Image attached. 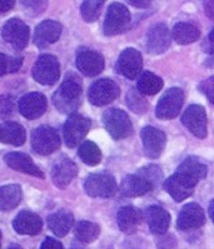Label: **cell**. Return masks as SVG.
Wrapping results in <instances>:
<instances>
[{
	"instance_id": "1",
	"label": "cell",
	"mask_w": 214,
	"mask_h": 249,
	"mask_svg": "<svg viewBox=\"0 0 214 249\" xmlns=\"http://www.w3.org/2000/svg\"><path fill=\"white\" fill-rule=\"evenodd\" d=\"M83 84L82 79L74 73H68L62 85L53 95L55 108L63 114H71L78 110L82 104Z\"/></svg>"
},
{
	"instance_id": "2",
	"label": "cell",
	"mask_w": 214,
	"mask_h": 249,
	"mask_svg": "<svg viewBox=\"0 0 214 249\" xmlns=\"http://www.w3.org/2000/svg\"><path fill=\"white\" fill-rule=\"evenodd\" d=\"M103 124L114 141L128 138L133 133L132 120L122 109H108L103 114Z\"/></svg>"
},
{
	"instance_id": "3",
	"label": "cell",
	"mask_w": 214,
	"mask_h": 249,
	"mask_svg": "<svg viewBox=\"0 0 214 249\" xmlns=\"http://www.w3.org/2000/svg\"><path fill=\"white\" fill-rule=\"evenodd\" d=\"M90 125L91 122L89 118H85L76 113H71L63 128L65 145L68 148L78 147L85 138V135L88 134Z\"/></svg>"
},
{
	"instance_id": "4",
	"label": "cell",
	"mask_w": 214,
	"mask_h": 249,
	"mask_svg": "<svg viewBox=\"0 0 214 249\" xmlns=\"http://www.w3.org/2000/svg\"><path fill=\"white\" fill-rule=\"evenodd\" d=\"M84 191L94 198H112L117 193V182L108 173L89 174L84 180Z\"/></svg>"
},
{
	"instance_id": "5",
	"label": "cell",
	"mask_w": 214,
	"mask_h": 249,
	"mask_svg": "<svg viewBox=\"0 0 214 249\" xmlns=\"http://www.w3.org/2000/svg\"><path fill=\"white\" fill-rule=\"evenodd\" d=\"M32 148L40 156H49L60 148V138L54 128L49 125L38 126L32 133Z\"/></svg>"
},
{
	"instance_id": "6",
	"label": "cell",
	"mask_w": 214,
	"mask_h": 249,
	"mask_svg": "<svg viewBox=\"0 0 214 249\" xmlns=\"http://www.w3.org/2000/svg\"><path fill=\"white\" fill-rule=\"evenodd\" d=\"M129 21L130 13L126 6L121 3L110 4L103 24V33L108 36H117L129 25Z\"/></svg>"
},
{
	"instance_id": "7",
	"label": "cell",
	"mask_w": 214,
	"mask_h": 249,
	"mask_svg": "<svg viewBox=\"0 0 214 249\" xmlns=\"http://www.w3.org/2000/svg\"><path fill=\"white\" fill-rule=\"evenodd\" d=\"M33 76L43 85H54L60 76L58 59L50 54L40 55L33 68Z\"/></svg>"
},
{
	"instance_id": "8",
	"label": "cell",
	"mask_w": 214,
	"mask_h": 249,
	"mask_svg": "<svg viewBox=\"0 0 214 249\" xmlns=\"http://www.w3.org/2000/svg\"><path fill=\"white\" fill-rule=\"evenodd\" d=\"M184 103V91L180 88H170L158 102L156 109L157 118L161 120H169L176 118Z\"/></svg>"
},
{
	"instance_id": "9",
	"label": "cell",
	"mask_w": 214,
	"mask_h": 249,
	"mask_svg": "<svg viewBox=\"0 0 214 249\" xmlns=\"http://www.w3.org/2000/svg\"><path fill=\"white\" fill-rule=\"evenodd\" d=\"M119 94H121V89L114 80L99 79L91 84L88 98L93 106L103 107L114 102L119 97Z\"/></svg>"
},
{
	"instance_id": "10",
	"label": "cell",
	"mask_w": 214,
	"mask_h": 249,
	"mask_svg": "<svg viewBox=\"0 0 214 249\" xmlns=\"http://www.w3.org/2000/svg\"><path fill=\"white\" fill-rule=\"evenodd\" d=\"M196 183L198 182H196L191 177H188L187 174L177 172L165 180L163 187L176 202H183L193 194Z\"/></svg>"
},
{
	"instance_id": "11",
	"label": "cell",
	"mask_w": 214,
	"mask_h": 249,
	"mask_svg": "<svg viewBox=\"0 0 214 249\" xmlns=\"http://www.w3.org/2000/svg\"><path fill=\"white\" fill-rule=\"evenodd\" d=\"M29 34V28L20 19H10L4 24L1 29L3 39L15 50H23L27 47Z\"/></svg>"
},
{
	"instance_id": "12",
	"label": "cell",
	"mask_w": 214,
	"mask_h": 249,
	"mask_svg": "<svg viewBox=\"0 0 214 249\" xmlns=\"http://www.w3.org/2000/svg\"><path fill=\"white\" fill-rule=\"evenodd\" d=\"M141 137L144 156L150 159L159 158L164 150L165 142H167L164 132L157 129L154 126L147 125L142 129Z\"/></svg>"
},
{
	"instance_id": "13",
	"label": "cell",
	"mask_w": 214,
	"mask_h": 249,
	"mask_svg": "<svg viewBox=\"0 0 214 249\" xmlns=\"http://www.w3.org/2000/svg\"><path fill=\"white\" fill-rule=\"evenodd\" d=\"M76 68L85 76H95L102 73L106 67L104 58L95 50L82 48L76 53Z\"/></svg>"
},
{
	"instance_id": "14",
	"label": "cell",
	"mask_w": 214,
	"mask_h": 249,
	"mask_svg": "<svg viewBox=\"0 0 214 249\" xmlns=\"http://www.w3.org/2000/svg\"><path fill=\"white\" fill-rule=\"evenodd\" d=\"M182 123L196 138L204 139L207 137V113L202 106L194 104L185 109Z\"/></svg>"
},
{
	"instance_id": "15",
	"label": "cell",
	"mask_w": 214,
	"mask_h": 249,
	"mask_svg": "<svg viewBox=\"0 0 214 249\" xmlns=\"http://www.w3.org/2000/svg\"><path fill=\"white\" fill-rule=\"evenodd\" d=\"M142 68H143V58L142 54L134 48H128L124 50L118 59L117 71L128 79L138 78L142 73Z\"/></svg>"
},
{
	"instance_id": "16",
	"label": "cell",
	"mask_w": 214,
	"mask_h": 249,
	"mask_svg": "<svg viewBox=\"0 0 214 249\" xmlns=\"http://www.w3.org/2000/svg\"><path fill=\"white\" fill-rule=\"evenodd\" d=\"M172 36L165 24L158 23L153 25L147 34L145 48L149 54H161L170 47Z\"/></svg>"
},
{
	"instance_id": "17",
	"label": "cell",
	"mask_w": 214,
	"mask_h": 249,
	"mask_svg": "<svg viewBox=\"0 0 214 249\" xmlns=\"http://www.w3.org/2000/svg\"><path fill=\"white\" fill-rule=\"evenodd\" d=\"M205 214L199 204L189 203L183 207L178 215L177 227L179 231H193L204 226Z\"/></svg>"
},
{
	"instance_id": "18",
	"label": "cell",
	"mask_w": 214,
	"mask_h": 249,
	"mask_svg": "<svg viewBox=\"0 0 214 249\" xmlns=\"http://www.w3.org/2000/svg\"><path fill=\"white\" fill-rule=\"evenodd\" d=\"M47 98L40 93L25 94L19 100V111L27 119H38L47 110Z\"/></svg>"
},
{
	"instance_id": "19",
	"label": "cell",
	"mask_w": 214,
	"mask_h": 249,
	"mask_svg": "<svg viewBox=\"0 0 214 249\" xmlns=\"http://www.w3.org/2000/svg\"><path fill=\"white\" fill-rule=\"evenodd\" d=\"M143 218L147 222L153 234L163 235L168 231L170 224V215L164 208L159 205H150L143 213Z\"/></svg>"
},
{
	"instance_id": "20",
	"label": "cell",
	"mask_w": 214,
	"mask_h": 249,
	"mask_svg": "<svg viewBox=\"0 0 214 249\" xmlns=\"http://www.w3.org/2000/svg\"><path fill=\"white\" fill-rule=\"evenodd\" d=\"M13 228L19 234L36 235L43 229V220L34 212L21 211L13 220Z\"/></svg>"
},
{
	"instance_id": "21",
	"label": "cell",
	"mask_w": 214,
	"mask_h": 249,
	"mask_svg": "<svg viewBox=\"0 0 214 249\" xmlns=\"http://www.w3.org/2000/svg\"><path fill=\"white\" fill-rule=\"evenodd\" d=\"M62 34V25L58 21L44 20L36 27L34 32V44L43 49L54 44Z\"/></svg>"
},
{
	"instance_id": "22",
	"label": "cell",
	"mask_w": 214,
	"mask_h": 249,
	"mask_svg": "<svg viewBox=\"0 0 214 249\" xmlns=\"http://www.w3.org/2000/svg\"><path fill=\"white\" fill-rule=\"evenodd\" d=\"M78 174V168L75 163L68 158H60L56 160L52 169V180L60 189L71 184V182Z\"/></svg>"
},
{
	"instance_id": "23",
	"label": "cell",
	"mask_w": 214,
	"mask_h": 249,
	"mask_svg": "<svg viewBox=\"0 0 214 249\" xmlns=\"http://www.w3.org/2000/svg\"><path fill=\"white\" fill-rule=\"evenodd\" d=\"M4 161L12 169L18 170V172H21V173L29 174V176L36 177V178H44V173L41 172L40 168H38V165L32 160V158L27 156V154H24V153H8L4 157Z\"/></svg>"
},
{
	"instance_id": "24",
	"label": "cell",
	"mask_w": 214,
	"mask_h": 249,
	"mask_svg": "<svg viewBox=\"0 0 214 249\" xmlns=\"http://www.w3.org/2000/svg\"><path fill=\"white\" fill-rule=\"evenodd\" d=\"M118 226L125 234H133L143 222V213L132 205L122 207L117 215Z\"/></svg>"
},
{
	"instance_id": "25",
	"label": "cell",
	"mask_w": 214,
	"mask_h": 249,
	"mask_svg": "<svg viewBox=\"0 0 214 249\" xmlns=\"http://www.w3.org/2000/svg\"><path fill=\"white\" fill-rule=\"evenodd\" d=\"M154 187L147 178H144L141 174H135V176H126L123 179L121 185V193L128 198H134V196L147 194Z\"/></svg>"
},
{
	"instance_id": "26",
	"label": "cell",
	"mask_w": 214,
	"mask_h": 249,
	"mask_svg": "<svg viewBox=\"0 0 214 249\" xmlns=\"http://www.w3.org/2000/svg\"><path fill=\"white\" fill-rule=\"evenodd\" d=\"M48 227L56 237H64L74 224V215L67 209H60L48 217Z\"/></svg>"
},
{
	"instance_id": "27",
	"label": "cell",
	"mask_w": 214,
	"mask_h": 249,
	"mask_svg": "<svg viewBox=\"0 0 214 249\" xmlns=\"http://www.w3.org/2000/svg\"><path fill=\"white\" fill-rule=\"evenodd\" d=\"M27 138L25 129L19 123L5 122L0 124V143L21 145Z\"/></svg>"
},
{
	"instance_id": "28",
	"label": "cell",
	"mask_w": 214,
	"mask_h": 249,
	"mask_svg": "<svg viewBox=\"0 0 214 249\" xmlns=\"http://www.w3.org/2000/svg\"><path fill=\"white\" fill-rule=\"evenodd\" d=\"M21 200V188L18 184L0 187V212H9L18 207Z\"/></svg>"
},
{
	"instance_id": "29",
	"label": "cell",
	"mask_w": 214,
	"mask_h": 249,
	"mask_svg": "<svg viewBox=\"0 0 214 249\" xmlns=\"http://www.w3.org/2000/svg\"><path fill=\"white\" fill-rule=\"evenodd\" d=\"M199 36L200 30L191 23H178L172 30V38L180 45L194 43Z\"/></svg>"
},
{
	"instance_id": "30",
	"label": "cell",
	"mask_w": 214,
	"mask_h": 249,
	"mask_svg": "<svg viewBox=\"0 0 214 249\" xmlns=\"http://www.w3.org/2000/svg\"><path fill=\"white\" fill-rule=\"evenodd\" d=\"M163 85H164V82L161 78L150 71H144L139 75L137 90L143 95H154L161 90Z\"/></svg>"
},
{
	"instance_id": "31",
	"label": "cell",
	"mask_w": 214,
	"mask_h": 249,
	"mask_svg": "<svg viewBox=\"0 0 214 249\" xmlns=\"http://www.w3.org/2000/svg\"><path fill=\"white\" fill-rule=\"evenodd\" d=\"M177 172L187 174L188 177L193 178L196 182H199L207 177V165L196 157H191L179 165Z\"/></svg>"
},
{
	"instance_id": "32",
	"label": "cell",
	"mask_w": 214,
	"mask_h": 249,
	"mask_svg": "<svg viewBox=\"0 0 214 249\" xmlns=\"http://www.w3.org/2000/svg\"><path fill=\"white\" fill-rule=\"evenodd\" d=\"M75 237L82 243H91L97 240L100 234V227L97 223L89 222V220H82L75 227Z\"/></svg>"
},
{
	"instance_id": "33",
	"label": "cell",
	"mask_w": 214,
	"mask_h": 249,
	"mask_svg": "<svg viewBox=\"0 0 214 249\" xmlns=\"http://www.w3.org/2000/svg\"><path fill=\"white\" fill-rule=\"evenodd\" d=\"M78 154H79L83 163L91 165V167L98 165L100 163V160H102V152H100L99 147L90 141L82 142V143L79 144Z\"/></svg>"
},
{
	"instance_id": "34",
	"label": "cell",
	"mask_w": 214,
	"mask_h": 249,
	"mask_svg": "<svg viewBox=\"0 0 214 249\" xmlns=\"http://www.w3.org/2000/svg\"><path fill=\"white\" fill-rule=\"evenodd\" d=\"M104 3H106V0H85L80 8L83 19L88 23H93L97 20L102 13Z\"/></svg>"
},
{
	"instance_id": "35",
	"label": "cell",
	"mask_w": 214,
	"mask_h": 249,
	"mask_svg": "<svg viewBox=\"0 0 214 249\" xmlns=\"http://www.w3.org/2000/svg\"><path fill=\"white\" fill-rule=\"evenodd\" d=\"M23 64L21 56H9L0 53V76L8 73H17Z\"/></svg>"
},
{
	"instance_id": "36",
	"label": "cell",
	"mask_w": 214,
	"mask_h": 249,
	"mask_svg": "<svg viewBox=\"0 0 214 249\" xmlns=\"http://www.w3.org/2000/svg\"><path fill=\"white\" fill-rule=\"evenodd\" d=\"M126 103H128L129 108L135 113H145L148 110V102L142 97L138 90H134V89H132L128 93Z\"/></svg>"
},
{
	"instance_id": "37",
	"label": "cell",
	"mask_w": 214,
	"mask_h": 249,
	"mask_svg": "<svg viewBox=\"0 0 214 249\" xmlns=\"http://www.w3.org/2000/svg\"><path fill=\"white\" fill-rule=\"evenodd\" d=\"M20 3L29 14L39 15L47 9L48 0H20Z\"/></svg>"
},
{
	"instance_id": "38",
	"label": "cell",
	"mask_w": 214,
	"mask_h": 249,
	"mask_svg": "<svg viewBox=\"0 0 214 249\" xmlns=\"http://www.w3.org/2000/svg\"><path fill=\"white\" fill-rule=\"evenodd\" d=\"M138 174L143 176L144 178H147L150 183L153 184V187H156L159 182L163 178V174H161L160 169L157 165H149V167H145L143 169H141L138 172Z\"/></svg>"
},
{
	"instance_id": "39",
	"label": "cell",
	"mask_w": 214,
	"mask_h": 249,
	"mask_svg": "<svg viewBox=\"0 0 214 249\" xmlns=\"http://www.w3.org/2000/svg\"><path fill=\"white\" fill-rule=\"evenodd\" d=\"M15 113V103L10 95H0V118H10Z\"/></svg>"
},
{
	"instance_id": "40",
	"label": "cell",
	"mask_w": 214,
	"mask_h": 249,
	"mask_svg": "<svg viewBox=\"0 0 214 249\" xmlns=\"http://www.w3.org/2000/svg\"><path fill=\"white\" fill-rule=\"evenodd\" d=\"M199 89L202 93H204L211 103H213V90H214V76H211L209 79L203 82L199 85Z\"/></svg>"
},
{
	"instance_id": "41",
	"label": "cell",
	"mask_w": 214,
	"mask_h": 249,
	"mask_svg": "<svg viewBox=\"0 0 214 249\" xmlns=\"http://www.w3.org/2000/svg\"><path fill=\"white\" fill-rule=\"evenodd\" d=\"M40 249H63V246L59 240L54 239V238L47 237L44 239V242L41 243Z\"/></svg>"
},
{
	"instance_id": "42",
	"label": "cell",
	"mask_w": 214,
	"mask_h": 249,
	"mask_svg": "<svg viewBox=\"0 0 214 249\" xmlns=\"http://www.w3.org/2000/svg\"><path fill=\"white\" fill-rule=\"evenodd\" d=\"M15 0H0V14L8 13L14 8Z\"/></svg>"
},
{
	"instance_id": "43",
	"label": "cell",
	"mask_w": 214,
	"mask_h": 249,
	"mask_svg": "<svg viewBox=\"0 0 214 249\" xmlns=\"http://www.w3.org/2000/svg\"><path fill=\"white\" fill-rule=\"evenodd\" d=\"M126 1L135 8H147L152 3V0H126Z\"/></svg>"
},
{
	"instance_id": "44",
	"label": "cell",
	"mask_w": 214,
	"mask_h": 249,
	"mask_svg": "<svg viewBox=\"0 0 214 249\" xmlns=\"http://www.w3.org/2000/svg\"><path fill=\"white\" fill-rule=\"evenodd\" d=\"M203 47H204L203 49H204L207 53H213V32H211V34H209L208 36V44H203Z\"/></svg>"
},
{
	"instance_id": "45",
	"label": "cell",
	"mask_w": 214,
	"mask_h": 249,
	"mask_svg": "<svg viewBox=\"0 0 214 249\" xmlns=\"http://www.w3.org/2000/svg\"><path fill=\"white\" fill-rule=\"evenodd\" d=\"M8 249H24V248L19 246V244H12V246L8 247Z\"/></svg>"
},
{
	"instance_id": "46",
	"label": "cell",
	"mask_w": 214,
	"mask_h": 249,
	"mask_svg": "<svg viewBox=\"0 0 214 249\" xmlns=\"http://www.w3.org/2000/svg\"><path fill=\"white\" fill-rule=\"evenodd\" d=\"M209 214H211V218L213 219V202H211V205H209Z\"/></svg>"
},
{
	"instance_id": "47",
	"label": "cell",
	"mask_w": 214,
	"mask_h": 249,
	"mask_svg": "<svg viewBox=\"0 0 214 249\" xmlns=\"http://www.w3.org/2000/svg\"><path fill=\"white\" fill-rule=\"evenodd\" d=\"M0 247H1V231H0Z\"/></svg>"
}]
</instances>
